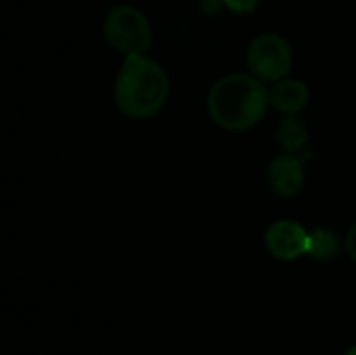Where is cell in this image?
I'll list each match as a JSON object with an SVG mask.
<instances>
[{"mask_svg":"<svg viewBox=\"0 0 356 355\" xmlns=\"http://www.w3.org/2000/svg\"><path fill=\"white\" fill-rule=\"evenodd\" d=\"M270 90L247 73H229L216 80L207 94V110L219 127L242 132L254 127L270 108Z\"/></svg>","mask_w":356,"mask_h":355,"instance_id":"6da1fadb","label":"cell"},{"mask_svg":"<svg viewBox=\"0 0 356 355\" xmlns=\"http://www.w3.org/2000/svg\"><path fill=\"white\" fill-rule=\"evenodd\" d=\"M170 80L165 68L146 54L125 56L115 79V103L131 118H148L165 106Z\"/></svg>","mask_w":356,"mask_h":355,"instance_id":"7a4b0ae2","label":"cell"},{"mask_svg":"<svg viewBox=\"0 0 356 355\" xmlns=\"http://www.w3.org/2000/svg\"><path fill=\"white\" fill-rule=\"evenodd\" d=\"M103 33L108 44L124 56L146 54L153 44V28L143 10L129 3L113 6L104 16Z\"/></svg>","mask_w":356,"mask_h":355,"instance_id":"3957f363","label":"cell"},{"mask_svg":"<svg viewBox=\"0 0 356 355\" xmlns=\"http://www.w3.org/2000/svg\"><path fill=\"white\" fill-rule=\"evenodd\" d=\"M294 63V52L285 37L278 33H261L247 49L250 75L263 84H275L289 75Z\"/></svg>","mask_w":356,"mask_h":355,"instance_id":"277c9868","label":"cell"},{"mask_svg":"<svg viewBox=\"0 0 356 355\" xmlns=\"http://www.w3.org/2000/svg\"><path fill=\"white\" fill-rule=\"evenodd\" d=\"M264 244L277 260H298L308 249V232L294 219H278L266 228Z\"/></svg>","mask_w":356,"mask_h":355,"instance_id":"5b68a950","label":"cell"},{"mask_svg":"<svg viewBox=\"0 0 356 355\" xmlns=\"http://www.w3.org/2000/svg\"><path fill=\"white\" fill-rule=\"evenodd\" d=\"M268 183L278 197H296L305 187V167L292 153L275 157L268 166Z\"/></svg>","mask_w":356,"mask_h":355,"instance_id":"8992f818","label":"cell"},{"mask_svg":"<svg viewBox=\"0 0 356 355\" xmlns=\"http://www.w3.org/2000/svg\"><path fill=\"white\" fill-rule=\"evenodd\" d=\"M270 90V104L285 115H299L309 103V89L298 79L278 80Z\"/></svg>","mask_w":356,"mask_h":355,"instance_id":"52a82bcc","label":"cell"},{"mask_svg":"<svg viewBox=\"0 0 356 355\" xmlns=\"http://www.w3.org/2000/svg\"><path fill=\"white\" fill-rule=\"evenodd\" d=\"M277 141L285 153L296 155L308 141V129L299 115H285L277 127Z\"/></svg>","mask_w":356,"mask_h":355,"instance_id":"ba28073f","label":"cell"},{"mask_svg":"<svg viewBox=\"0 0 356 355\" xmlns=\"http://www.w3.org/2000/svg\"><path fill=\"white\" fill-rule=\"evenodd\" d=\"M339 251V239L329 228H316L308 232V249L306 254L316 261L332 260Z\"/></svg>","mask_w":356,"mask_h":355,"instance_id":"9c48e42d","label":"cell"},{"mask_svg":"<svg viewBox=\"0 0 356 355\" xmlns=\"http://www.w3.org/2000/svg\"><path fill=\"white\" fill-rule=\"evenodd\" d=\"M257 2H259V0H222V3L236 14L252 13L257 7Z\"/></svg>","mask_w":356,"mask_h":355,"instance_id":"30bf717a","label":"cell"},{"mask_svg":"<svg viewBox=\"0 0 356 355\" xmlns=\"http://www.w3.org/2000/svg\"><path fill=\"white\" fill-rule=\"evenodd\" d=\"M346 249L348 253H350L351 260L356 263V225H353L350 228V232H348L346 235Z\"/></svg>","mask_w":356,"mask_h":355,"instance_id":"8fae6325","label":"cell"},{"mask_svg":"<svg viewBox=\"0 0 356 355\" xmlns=\"http://www.w3.org/2000/svg\"><path fill=\"white\" fill-rule=\"evenodd\" d=\"M346 355H356V345H355L353 348H350V350H348Z\"/></svg>","mask_w":356,"mask_h":355,"instance_id":"7c38bea8","label":"cell"}]
</instances>
